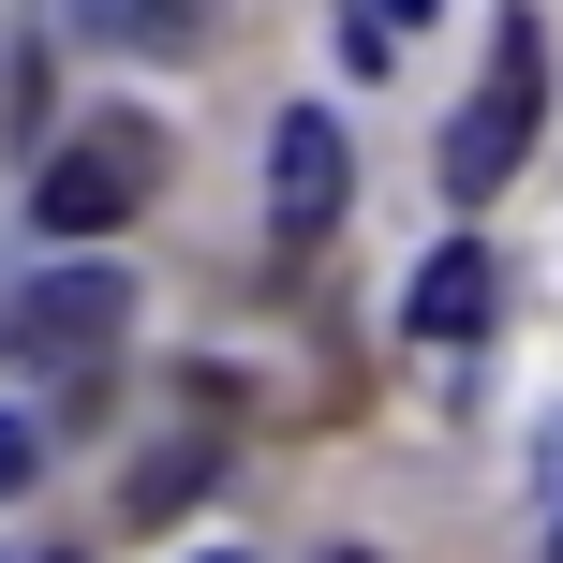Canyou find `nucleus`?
I'll use <instances>...</instances> for the list:
<instances>
[{"instance_id":"obj_1","label":"nucleus","mask_w":563,"mask_h":563,"mask_svg":"<svg viewBox=\"0 0 563 563\" xmlns=\"http://www.w3.org/2000/svg\"><path fill=\"white\" fill-rule=\"evenodd\" d=\"M534 119H549V45H534V15H505V30H489L475 104L445 119V194H460V208H489L519 164H534Z\"/></svg>"},{"instance_id":"obj_2","label":"nucleus","mask_w":563,"mask_h":563,"mask_svg":"<svg viewBox=\"0 0 563 563\" xmlns=\"http://www.w3.org/2000/svg\"><path fill=\"white\" fill-rule=\"evenodd\" d=\"M119 327H134V282H119V267H30L15 311H0V341H15V356H45V371L104 356Z\"/></svg>"},{"instance_id":"obj_3","label":"nucleus","mask_w":563,"mask_h":563,"mask_svg":"<svg viewBox=\"0 0 563 563\" xmlns=\"http://www.w3.org/2000/svg\"><path fill=\"white\" fill-rule=\"evenodd\" d=\"M341 194H356L341 119H327V104H282V134H267V223H282V238H327Z\"/></svg>"},{"instance_id":"obj_4","label":"nucleus","mask_w":563,"mask_h":563,"mask_svg":"<svg viewBox=\"0 0 563 563\" xmlns=\"http://www.w3.org/2000/svg\"><path fill=\"white\" fill-rule=\"evenodd\" d=\"M30 223L45 238H119L134 223V148H59V164H30Z\"/></svg>"},{"instance_id":"obj_5","label":"nucleus","mask_w":563,"mask_h":563,"mask_svg":"<svg viewBox=\"0 0 563 563\" xmlns=\"http://www.w3.org/2000/svg\"><path fill=\"white\" fill-rule=\"evenodd\" d=\"M489 297H505V282H489V238H445V253L416 267V297H400V327H416V341H475Z\"/></svg>"},{"instance_id":"obj_6","label":"nucleus","mask_w":563,"mask_h":563,"mask_svg":"<svg viewBox=\"0 0 563 563\" xmlns=\"http://www.w3.org/2000/svg\"><path fill=\"white\" fill-rule=\"evenodd\" d=\"M416 30H430V0H341V59H356V75H386Z\"/></svg>"},{"instance_id":"obj_7","label":"nucleus","mask_w":563,"mask_h":563,"mask_svg":"<svg viewBox=\"0 0 563 563\" xmlns=\"http://www.w3.org/2000/svg\"><path fill=\"white\" fill-rule=\"evenodd\" d=\"M194 489H208V460H148V475H134V519H194Z\"/></svg>"},{"instance_id":"obj_8","label":"nucleus","mask_w":563,"mask_h":563,"mask_svg":"<svg viewBox=\"0 0 563 563\" xmlns=\"http://www.w3.org/2000/svg\"><path fill=\"white\" fill-rule=\"evenodd\" d=\"M30 460H45V445H30V416H0V489H30Z\"/></svg>"},{"instance_id":"obj_9","label":"nucleus","mask_w":563,"mask_h":563,"mask_svg":"<svg viewBox=\"0 0 563 563\" xmlns=\"http://www.w3.org/2000/svg\"><path fill=\"white\" fill-rule=\"evenodd\" d=\"M104 15H178V0H104Z\"/></svg>"},{"instance_id":"obj_10","label":"nucleus","mask_w":563,"mask_h":563,"mask_svg":"<svg viewBox=\"0 0 563 563\" xmlns=\"http://www.w3.org/2000/svg\"><path fill=\"white\" fill-rule=\"evenodd\" d=\"M194 563H238V549H194Z\"/></svg>"},{"instance_id":"obj_11","label":"nucleus","mask_w":563,"mask_h":563,"mask_svg":"<svg viewBox=\"0 0 563 563\" xmlns=\"http://www.w3.org/2000/svg\"><path fill=\"white\" fill-rule=\"evenodd\" d=\"M549 563H563V534H549Z\"/></svg>"},{"instance_id":"obj_12","label":"nucleus","mask_w":563,"mask_h":563,"mask_svg":"<svg viewBox=\"0 0 563 563\" xmlns=\"http://www.w3.org/2000/svg\"><path fill=\"white\" fill-rule=\"evenodd\" d=\"M341 563H356V549H341Z\"/></svg>"}]
</instances>
